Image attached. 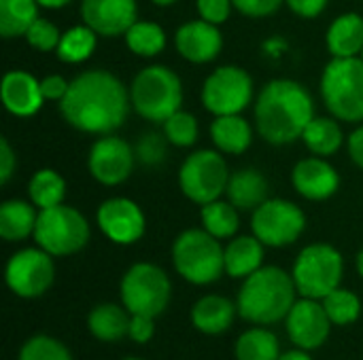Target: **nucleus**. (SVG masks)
<instances>
[{
	"label": "nucleus",
	"mask_w": 363,
	"mask_h": 360,
	"mask_svg": "<svg viewBox=\"0 0 363 360\" xmlns=\"http://www.w3.org/2000/svg\"><path fill=\"white\" fill-rule=\"evenodd\" d=\"M130 106V89L113 72L96 68L70 81L60 102V112L74 129L102 136L125 123Z\"/></svg>",
	"instance_id": "obj_1"
},
{
	"label": "nucleus",
	"mask_w": 363,
	"mask_h": 360,
	"mask_svg": "<svg viewBox=\"0 0 363 360\" xmlns=\"http://www.w3.org/2000/svg\"><path fill=\"white\" fill-rule=\"evenodd\" d=\"M19 360H72V356L60 339L49 335H34L21 346Z\"/></svg>",
	"instance_id": "obj_37"
},
{
	"label": "nucleus",
	"mask_w": 363,
	"mask_h": 360,
	"mask_svg": "<svg viewBox=\"0 0 363 360\" xmlns=\"http://www.w3.org/2000/svg\"><path fill=\"white\" fill-rule=\"evenodd\" d=\"M279 360H313V356L308 354V350H302V348H298V350H289V352H285V354H281Z\"/></svg>",
	"instance_id": "obj_47"
},
{
	"label": "nucleus",
	"mask_w": 363,
	"mask_h": 360,
	"mask_svg": "<svg viewBox=\"0 0 363 360\" xmlns=\"http://www.w3.org/2000/svg\"><path fill=\"white\" fill-rule=\"evenodd\" d=\"M6 284L21 299H36L45 295L55 280L53 257L38 248H23L6 263Z\"/></svg>",
	"instance_id": "obj_13"
},
{
	"label": "nucleus",
	"mask_w": 363,
	"mask_h": 360,
	"mask_svg": "<svg viewBox=\"0 0 363 360\" xmlns=\"http://www.w3.org/2000/svg\"><path fill=\"white\" fill-rule=\"evenodd\" d=\"M296 282L294 276L281 267H259L255 274L245 278L238 291V314L253 325H274L289 316L296 306Z\"/></svg>",
	"instance_id": "obj_3"
},
{
	"label": "nucleus",
	"mask_w": 363,
	"mask_h": 360,
	"mask_svg": "<svg viewBox=\"0 0 363 360\" xmlns=\"http://www.w3.org/2000/svg\"><path fill=\"white\" fill-rule=\"evenodd\" d=\"M28 195H30V202L38 210L60 206V204H64V197H66V180L55 170H49V168L38 170L30 178Z\"/></svg>",
	"instance_id": "obj_30"
},
{
	"label": "nucleus",
	"mask_w": 363,
	"mask_h": 360,
	"mask_svg": "<svg viewBox=\"0 0 363 360\" xmlns=\"http://www.w3.org/2000/svg\"><path fill=\"white\" fill-rule=\"evenodd\" d=\"M2 104L15 117H32L40 110L45 95L40 81L26 70H11L2 79Z\"/></svg>",
	"instance_id": "obj_20"
},
{
	"label": "nucleus",
	"mask_w": 363,
	"mask_h": 360,
	"mask_svg": "<svg viewBox=\"0 0 363 360\" xmlns=\"http://www.w3.org/2000/svg\"><path fill=\"white\" fill-rule=\"evenodd\" d=\"M132 314L115 303H100L87 316V327L91 335L100 342L113 344L128 337Z\"/></svg>",
	"instance_id": "obj_27"
},
{
	"label": "nucleus",
	"mask_w": 363,
	"mask_h": 360,
	"mask_svg": "<svg viewBox=\"0 0 363 360\" xmlns=\"http://www.w3.org/2000/svg\"><path fill=\"white\" fill-rule=\"evenodd\" d=\"M211 138L217 151L225 155H240L253 142V127L240 115H223L215 117L211 123Z\"/></svg>",
	"instance_id": "obj_24"
},
{
	"label": "nucleus",
	"mask_w": 363,
	"mask_h": 360,
	"mask_svg": "<svg viewBox=\"0 0 363 360\" xmlns=\"http://www.w3.org/2000/svg\"><path fill=\"white\" fill-rule=\"evenodd\" d=\"M313 119V98L300 83L274 79L262 87L255 102V125L266 142L277 146L291 144L302 138Z\"/></svg>",
	"instance_id": "obj_2"
},
{
	"label": "nucleus",
	"mask_w": 363,
	"mask_h": 360,
	"mask_svg": "<svg viewBox=\"0 0 363 360\" xmlns=\"http://www.w3.org/2000/svg\"><path fill=\"white\" fill-rule=\"evenodd\" d=\"M251 229L264 246L283 248L294 244L306 229V214L300 206L287 199H266L253 210Z\"/></svg>",
	"instance_id": "obj_12"
},
{
	"label": "nucleus",
	"mask_w": 363,
	"mask_h": 360,
	"mask_svg": "<svg viewBox=\"0 0 363 360\" xmlns=\"http://www.w3.org/2000/svg\"><path fill=\"white\" fill-rule=\"evenodd\" d=\"M285 4L296 15H300L304 19H313L323 13V8L328 6V0H285Z\"/></svg>",
	"instance_id": "obj_44"
},
{
	"label": "nucleus",
	"mask_w": 363,
	"mask_h": 360,
	"mask_svg": "<svg viewBox=\"0 0 363 360\" xmlns=\"http://www.w3.org/2000/svg\"><path fill=\"white\" fill-rule=\"evenodd\" d=\"M234 8L247 17H268L281 8L285 0H232Z\"/></svg>",
	"instance_id": "obj_41"
},
{
	"label": "nucleus",
	"mask_w": 363,
	"mask_h": 360,
	"mask_svg": "<svg viewBox=\"0 0 363 360\" xmlns=\"http://www.w3.org/2000/svg\"><path fill=\"white\" fill-rule=\"evenodd\" d=\"M153 4H157V6H170V4H174L177 0H151Z\"/></svg>",
	"instance_id": "obj_50"
},
{
	"label": "nucleus",
	"mask_w": 363,
	"mask_h": 360,
	"mask_svg": "<svg viewBox=\"0 0 363 360\" xmlns=\"http://www.w3.org/2000/svg\"><path fill=\"white\" fill-rule=\"evenodd\" d=\"M174 45L181 57L191 64H208L213 62L223 47V36L219 25L208 23L204 19L183 23L174 34Z\"/></svg>",
	"instance_id": "obj_18"
},
{
	"label": "nucleus",
	"mask_w": 363,
	"mask_h": 360,
	"mask_svg": "<svg viewBox=\"0 0 363 360\" xmlns=\"http://www.w3.org/2000/svg\"><path fill=\"white\" fill-rule=\"evenodd\" d=\"M357 272L362 274L363 278V248L359 250V255H357Z\"/></svg>",
	"instance_id": "obj_49"
},
{
	"label": "nucleus",
	"mask_w": 363,
	"mask_h": 360,
	"mask_svg": "<svg viewBox=\"0 0 363 360\" xmlns=\"http://www.w3.org/2000/svg\"><path fill=\"white\" fill-rule=\"evenodd\" d=\"M136 151L117 136H104L94 142L87 157L89 174L106 187L121 185L134 170Z\"/></svg>",
	"instance_id": "obj_14"
},
{
	"label": "nucleus",
	"mask_w": 363,
	"mask_h": 360,
	"mask_svg": "<svg viewBox=\"0 0 363 360\" xmlns=\"http://www.w3.org/2000/svg\"><path fill=\"white\" fill-rule=\"evenodd\" d=\"M332 325H338V327H347V325H353L359 314H362V301L359 297L353 293V291H347V289H336L332 291L330 295H325L321 299Z\"/></svg>",
	"instance_id": "obj_35"
},
{
	"label": "nucleus",
	"mask_w": 363,
	"mask_h": 360,
	"mask_svg": "<svg viewBox=\"0 0 363 360\" xmlns=\"http://www.w3.org/2000/svg\"><path fill=\"white\" fill-rule=\"evenodd\" d=\"M121 301L130 314L157 318L166 312L172 295L166 272L153 263H134L121 278Z\"/></svg>",
	"instance_id": "obj_8"
},
{
	"label": "nucleus",
	"mask_w": 363,
	"mask_h": 360,
	"mask_svg": "<svg viewBox=\"0 0 363 360\" xmlns=\"http://www.w3.org/2000/svg\"><path fill=\"white\" fill-rule=\"evenodd\" d=\"M359 57H362V59H363V51H362V55H359Z\"/></svg>",
	"instance_id": "obj_52"
},
{
	"label": "nucleus",
	"mask_w": 363,
	"mask_h": 360,
	"mask_svg": "<svg viewBox=\"0 0 363 360\" xmlns=\"http://www.w3.org/2000/svg\"><path fill=\"white\" fill-rule=\"evenodd\" d=\"M253 100V79L240 66L213 70L202 87V104L215 117L240 115Z\"/></svg>",
	"instance_id": "obj_11"
},
{
	"label": "nucleus",
	"mask_w": 363,
	"mask_h": 360,
	"mask_svg": "<svg viewBox=\"0 0 363 360\" xmlns=\"http://www.w3.org/2000/svg\"><path fill=\"white\" fill-rule=\"evenodd\" d=\"M98 42V34L89 25H74L66 30L57 45V57L64 64H81L91 57Z\"/></svg>",
	"instance_id": "obj_33"
},
{
	"label": "nucleus",
	"mask_w": 363,
	"mask_h": 360,
	"mask_svg": "<svg viewBox=\"0 0 363 360\" xmlns=\"http://www.w3.org/2000/svg\"><path fill=\"white\" fill-rule=\"evenodd\" d=\"M349 155H351L353 163H357L363 170V125L357 127L349 138Z\"/></svg>",
	"instance_id": "obj_46"
},
{
	"label": "nucleus",
	"mask_w": 363,
	"mask_h": 360,
	"mask_svg": "<svg viewBox=\"0 0 363 360\" xmlns=\"http://www.w3.org/2000/svg\"><path fill=\"white\" fill-rule=\"evenodd\" d=\"M264 263V244L255 236L234 238L225 246V274L232 278H249Z\"/></svg>",
	"instance_id": "obj_25"
},
{
	"label": "nucleus",
	"mask_w": 363,
	"mask_h": 360,
	"mask_svg": "<svg viewBox=\"0 0 363 360\" xmlns=\"http://www.w3.org/2000/svg\"><path fill=\"white\" fill-rule=\"evenodd\" d=\"M130 102L136 115L151 123H164L183 104V83L166 66L153 64L143 68L130 85Z\"/></svg>",
	"instance_id": "obj_4"
},
{
	"label": "nucleus",
	"mask_w": 363,
	"mask_h": 360,
	"mask_svg": "<svg viewBox=\"0 0 363 360\" xmlns=\"http://www.w3.org/2000/svg\"><path fill=\"white\" fill-rule=\"evenodd\" d=\"M96 221L102 233L111 242L121 246L138 242L145 236L147 227L140 206L128 197H111L102 202L96 212Z\"/></svg>",
	"instance_id": "obj_15"
},
{
	"label": "nucleus",
	"mask_w": 363,
	"mask_h": 360,
	"mask_svg": "<svg viewBox=\"0 0 363 360\" xmlns=\"http://www.w3.org/2000/svg\"><path fill=\"white\" fill-rule=\"evenodd\" d=\"M36 2L45 8H62V6L70 4L72 0H36Z\"/></svg>",
	"instance_id": "obj_48"
},
{
	"label": "nucleus",
	"mask_w": 363,
	"mask_h": 360,
	"mask_svg": "<svg viewBox=\"0 0 363 360\" xmlns=\"http://www.w3.org/2000/svg\"><path fill=\"white\" fill-rule=\"evenodd\" d=\"M32 202L9 199L0 206V236L6 242H21L34 236L38 212Z\"/></svg>",
	"instance_id": "obj_26"
},
{
	"label": "nucleus",
	"mask_w": 363,
	"mask_h": 360,
	"mask_svg": "<svg viewBox=\"0 0 363 360\" xmlns=\"http://www.w3.org/2000/svg\"><path fill=\"white\" fill-rule=\"evenodd\" d=\"M38 6L36 0H0V34L4 38L26 36L38 19Z\"/></svg>",
	"instance_id": "obj_29"
},
{
	"label": "nucleus",
	"mask_w": 363,
	"mask_h": 360,
	"mask_svg": "<svg viewBox=\"0 0 363 360\" xmlns=\"http://www.w3.org/2000/svg\"><path fill=\"white\" fill-rule=\"evenodd\" d=\"M225 195L228 202L238 210H255L268 199V180L262 172L245 168L236 174H230Z\"/></svg>",
	"instance_id": "obj_23"
},
{
	"label": "nucleus",
	"mask_w": 363,
	"mask_h": 360,
	"mask_svg": "<svg viewBox=\"0 0 363 360\" xmlns=\"http://www.w3.org/2000/svg\"><path fill=\"white\" fill-rule=\"evenodd\" d=\"M321 95L336 119L347 123L363 121L362 57H334L323 70Z\"/></svg>",
	"instance_id": "obj_6"
},
{
	"label": "nucleus",
	"mask_w": 363,
	"mask_h": 360,
	"mask_svg": "<svg viewBox=\"0 0 363 360\" xmlns=\"http://www.w3.org/2000/svg\"><path fill=\"white\" fill-rule=\"evenodd\" d=\"M166 142L168 138L162 134H145L136 144V159L145 166H160L166 157Z\"/></svg>",
	"instance_id": "obj_39"
},
{
	"label": "nucleus",
	"mask_w": 363,
	"mask_h": 360,
	"mask_svg": "<svg viewBox=\"0 0 363 360\" xmlns=\"http://www.w3.org/2000/svg\"><path fill=\"white\" fill-rule=\"evenodd\" d=\"M332 57H359L363 51V17L345 13L332 21L325 36Z\"/></svg>",
	"instance_id": "obj_22"
},
{
	"label": "nucleus",
	"mask_w": 363,
	"mask_h": 360,
	"mask_svg": "<svg viewBox=\"0 0 363 360\" xmlns=\"http://www.w3.org/2000/svg\"><path fill=\"white\" fill-rule=\"evenodd\" d=\"M172 263L191 284H213L225 274V248L206 229H187L172 244Z\"/></svg>",
	"instance_id": "obj_5"
},
{
	"label": "nucleus",
	"mask_w": 363,
	"mask_h": 360,
	"mask_svg": "<svg viewBox=\"0 0 363 360\" xmlns=\"http://www.w3.org/2000/svg\"><path fill=\"white\" fill-rule=\"evenodd\" d=\"M285 320H287L289 339L294 342L296 348L317 350L330 337L332 320H330L323 303H319V299L302 297L300 301H296V306L291 308V312Z\"/></svg>",
	"instance_id": "obj_16"
},
{
	"label": "nucleus",
	"mask_w": 363,
	"mask_h": 360,
	"mask_svg": "<svg viewBox=\"0 0 363 360\" xmlns=\"http://www.w3.org/2000/svg\"><path fill=\"white\" fill-rule=\"evenodd\" d=\"M15 166H17V159H15V153L9 144L6 138H0V182L6 185L15 172Z\"/></svg>",
	"instance_id": "obj_45"
},
{
	"label": "nucleus",
	"mask_w": 363,
	"mask_h": 360,
	"mask_svg": "<svg viewBox=\"0 0 363 360\" xmlns=\"http://www.w3.org/2000/svg\"><path fill=\"white\" fill-rule=\"evenodd\" d=\"M196 6H198L200 19L215 23V25H221L228 21L230 13L234 8V2L232 0H198Z\"/></svg>",
	"instance_id": "obj_40"
},
{
	"label": "nucleus",
	"mask_w": 363,
	"mask_h": 360,
	"mask_svg": "<svg viewBox=\"0 0 363 360\" xmlns=\"http://www.w3.org/2000/svg\"><path fill=\"white\" fill-rule=\"evenodd\" d=\"M23 38H26V42H28L32 49L47 53V51L57 49L62 34H60V30H57L51 21L40 19V17H38V19L28 28V32H26V36H23Z\"/></svg>",
	"instance_id": "obj_38"
},
{
	"label": "nucleus",
	"mask_w": 363,
	"mask_h": 360,
	"mask_svg": "<svg viewBox=\"0 0 363 360\" xmlns=\"http://www.w3.org/2000/svg\"><path fill=\"white\" fill-rule=\"evenodd\" d=\"M345 261L332 244L306 246L294 263V282L302 297L323 299L342 282Z\"/></svg>",
	"instance_id": "obj_9"
},
{
	"label": "nucleus",
	"mask_w": 363,
	"mask_h": 360,
	"mask_svg": "<svg viewBox=\"0 0 363 360\" xmlns=\"http://www.w3.org/2000/svg\"><path fill=\"white\" fill-rule=\"evenodd\" d=\"M70 83L60 76V74H49L40 81V89H43V95L45 100H55V102H62V98L66 95Z\"/></svg>",
	"instance_id": "obj_43"
},
{
	"label": "nucleus",
	"mask_w": 363,
	"mask_h": 360,
	"mask_svg": "<svg viewBox=\"0 0 363 360\" xmlns=\"http://www.w3.org/2000/svg\"><path fill=\"white\" fill-rule=\"evenodd\" d=\"M230 182L228 163L221 151H196L191 153L179 170V187L187 199L198 206L221 199Z\"/></svg>",
	"instance_id": "obj_10"
},
{
	"label": "nucleus",
	"mask_w": 363,
	"mask_h": 360,
	"mask_svg": "<svg viewBox=\"0 0 363 360\" xmlns=\"http://www.w3.org/2000/svg\"><path fill=\"white\" fill-rule=\"evenodd\" d=\"M153 335H155V318L132 314L128 337H130L134 344H147V342L153 339Z\"/></svg>",
	"instance_id": "obj_42"
},
{
	"label": "nucleus",
	"mask_w": 363,
	"mask_h": 360,
	"mask_svg": "<svg viewBox=\"0 0 363 360\" xmlns=\"http://www.w3.org/2000/svg\"><path fill=\"white\" fill-rule=\"evenodd\" d=\"M123 36H125L128 49L140 57H155L166 47V32L162 30V25L153 21L136 19Z\"/></svg>",
	"instance_id": "obj_34"
},
{
	"label": "nucleus",
	"mask_w": 363,
	"mask_h": 360,
	"mask_svg": "<svg viewBox=\"0 0 363 360\" xmlns=\"http://www.w3.org/2000/svg\"><path fill=\"white\" fill-rule=\"evenodd\" d=\"M200 221H202V229H206L217 240L234 238L238 227H240L238 208L234 204L221 202V199L204 204L202 210H200Z\"/></svg>",
	"instance_id": "obj_31"
},
{
	"label": "nucleus",
	"mask_w": 363,
	"mask_h": 360,
	"mask_svg": "<svg viewBox=\"0 0 363 360\" xmlns=\"http://www.w3.org/2000/svg\"><path fill=\"white\" fill-rule=\"evenodd\" d=\"M302 140L308 146V151L315 153L317 157H330L342 146L345 136H342L340 123L336 119L315 117L308 123V127L304 129Z\"/></svg>",
	"instance_id": "obj_28"
},
{
	"label": "nucleus",
	"mask_w": 363,
	"mask_h": 360,
	"mask_svg": "<svg viewBox=\"0 0 363 360\" xmlns=\"http://www.w3.org/2000/svg\"><path fill=\"white\" fill-rule=\"evenodd\" d=\"M34 240L51 257H70L89 242V223L77 208L60 204L38 212Z\"/></svg>",
	"instance_id": "obj_7"
},
{
	"label": "nucleus",
	"mask_w": 363,
	"mask_h": 360,
	"mask_svg": "<svg viewBox=\"0 0 363 360\" xmlns=\"http://www.w3.org/2000/svg\"><path fill=\"white\" fill-rule=\"evenodd\" d=\"M291 182L302 197L311 202H323L338 191L340 176L336 168L323 157H306L296 163L291 172Z\"/></svg>",
	"instance_id": "obj_19"
},
{
	"label": "nucleus",
	"mask_w": 363,
	"mask_h": 360,
	"mask_svg": "<svg viewBox=\"0 0 363 360\" xmlns=\"http://www.w3.org/2000/svg\"><path fill=\"white\" fill-rule=\"evenodd\" d=\"M136 15V0H81L83 23L104 38L125 34L138 19Z\"/></svg>",
	"instance_id": "obj_17"
},
{
	"label": "nucleus",
	"mask_w": 363,
	"mask_h": 360,
	"mask_svg": "<svg viewBox=\"0 0 363 360\" xmlns=\"http://www.w3.org/2000/svg\"><path fill=\"white\" fill-rule=\"evenodd\" d=\"M164 136L168 138L170 144L174 146H191L196 140H198V119L191 115V112H185V110H177L172 117H168L164 123Z\"/></svg>",
	"instance_id": "obj_36"
},
{
	"label": "nucleus",
	"mask_w": 363,
	"mask_h": 360,
	"mask_svg": "<svg viewBox=\"0 0 363 360\" xmlns=\"http://www.w3.org/2000/svg\"><path fill=\"white\" fill-rule=\"evenodd\" d=\"M236 306L228 299V297H221V295H206L202 297L194 310H191V323L194 327L204 333V335H223L232 323H234V316H236Z\"/></svg>",
	"instance_id": "obj_21"
},
{
	"label": "nucleus",
	"mask_w": 363,
	"mask_h": 360,
	"mask_svg": "<svg viewBox=\"0 0 363 360\" xmlns=\"http://www.w3.org/2000/svg\"><path fill=\"white\" fill-rule=\"evenodd\" d=\"M234 354L236 360H279L281 344L274 333L266 329H251L238 337Z\"/></svg>",
	"instance_id": "obj_32"
},
{
	"label": "nucleus",
	"mask_w": 363,
	"mask_h": 360,
	"mask_svg": "<svg viewBox=\"0 0 363 360\" xmlns=\"http://www.w3.org/2000/svg\"><path fill=\"white\" fill-rule=\"evenodd\" d=\"M123 360H145V359H136V356H132V359H123Z\"/></svg>",
	"instance_id": "obj_51"
}]
</instances>
